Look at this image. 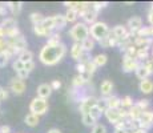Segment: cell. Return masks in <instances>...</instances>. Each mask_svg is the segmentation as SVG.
<instances>
[{"label": "cell", "instance_id": "1", "mask_svg": "<svg viewBox=\"0 0 153 133\" xmlns=\"http://www.w3.org/2000/svg\"><path fill=\"white\" fill-rule=\"evenodd\" d=\"M67 55V45L64 43L60 44H45L39 53V60L44 65H56Z\"/></svg>", "mask_w": 153, "mask_h": 133}, {"label": "cell", "instance_id": "2", "mask_svg": "<svg viewBox=\"0 0 153 133\" xmlns=\"http://www.w3.org/2000/svg\"><path fill=\"white\" fill-rule=\"evenodd\" d=\"M69 36L73 39L75 43H83L85 39L91 36L89 35V27L85 23H76L72 28L69 29Z\"/></svg>", "mask_w": 153, "mask_h": 133}, {"label": "cell", "instance_id": "3", "mask_svg": "<svg viewBox=\"0 0 153 133\" xmlns=\"http://www.w3.org/2000/svg\"><path fill=\"white\" fill-rule=\"evenodd\" d=\"M109 27L107 23L104 22H96L95 24H92L89 27V35L95 41L102 40L108 33H109Z\"/></svg>", "mask_w": 153, "mask_h": 133}, {"label": "cell", "instance_id": "4", "mask_svg": "<svg viewBox=\"0 0 153 133\" xmlns=\"http://www.w3.org/2000/svg\"><path fill=\"white\" fill-rule=\"evenodd\" d=\"M48 112V101L42 97H35L29 104V113H33L36 116H43Z\"/></svg>", "mask_w": 153, "mask_h": 133}, {"label": "cell", "instance_id": "5", "mask_svg": "<svg viewBox=\"0 0 153 133\" xmlns=\"http://www.w3.org/2000/svg\"><path fill=\"white\" fill-rule=\"evenodd\" d=\"M105 117H107V120L112 123L113 125H116V124H119L120 121L125 120L126 117H128V111L126 109H123V108H119V109H107V111L104 112Z\"/></svg>", "mask_w": 153, "mask_h": 133}, {"label": "cell", "instance_id": "6", "mask_svg": "<svg viewBox=\"0 0 153 133\" xmlns=\"http://www.w3.org/2000/svg\"><path fill=\"white\" fill-rule=\"evenodd\" d=\"M97 103H99L97 97H95V96H84L83 99H81V101H80V106H79L80 113L81 114L89 113V111L95 105H97Z\"/></svg>", "mask_w": 153, "mask_h": 133}, {"label": "cell", "instance_id": "7", "mask_svg": "<svg viewBox=\"0 0 153 133\" xmlns=\"http://www.w3.org/2000/svg\"><path fill=\"white\" fill-rule=\"evenodd\" d=\"M137 123H139L140 128H144L148 131V129L153 125V112L149 111V109L148 111H144L143 113H141V116H140V119Z\"/></svg>", "mask_w": 153, "mask_h": 133}, {"label": "cell", "instance_id": "8", "mask_svg": "<svg viewBox=\"0 0 153 133\" xmlns=\"http://www.w3.org/2000/svg\"><path fill=\"white\" fill-rule=\"evenodd\" d=\"M10 91H12L13 94L20 96L25 92V82L23 80H20L19 77H13L10 81Z\"/></svg>", "mask_w": 153, "mask_h": 133}, {"label": "cell", "instance_id": "9", "mask_svg": "<svg viewBox=\"0 0 153 133\" xmlns=\"http://www.w3.org/2000/svg\"><path fill=\"white\" fill-rule=\"evenodd\" d=\"M126 27H128V31L131 35H136L137 32L140 31L141 28H143V19H141L140 16H133L131 17V19L128 20V23H126Z\"/></svg>", "mask_w": 153, "mask_h": 133}, {"label": "cell", "instance_id": "10", "mask_svg": "<svg viewBox=\"0 0 153 133\" xmlns=\"http://www.w3.org/2000/svg\"><path fill=\"white\" fill-rule=\"evenodd\" d=\"M80 16L84 19V23H85L87 25H88V24H89V25L95 24V23H96V19H97V12L93 10L92 3H91V5L84 11V12L80 13Z\"/></svg>", "mask_w": 153, "mask_h": 133}, {"label": "cell", "instance_id": "11", "mask_svg": "<svg viewBox=\"0 0 153 133\" xmlns=\"http://www.w3.org/2000/svg\"><path fill=\"white\" fill-rule=\"evenodd\" d=\"M140 63L136 60V59H131V57H125L123 59V71L125 73H131V72H136V69L139 68Z\"/></svg>", "mask_w": 153, "mask_h": 133}, {"label": "cell", "instance_id": "12", "mask_svg": "<svg viewBox=\"0 0 153 133\" xmlns=\"http://www.w3.org/2000/svg\"><path fill=\"white\" fill-rule=\"evenodd\" d=\"M112 33H113V36L117 39V45H119L120 41H123L124 39L129 36V31L128 28L124 25H116L113 29H112Z\"/></svg>", "mask_w": 153, "mask_h": 133}, {"label": "cell", "instance_id": "13", "mask_svg": "<svg viewBox=\"0 0 153 133\" xmlns=\"http://www.w3.org/2000/svg\"><path fill=\"white\" fill-rule=\"evenodd\" d=\"M84 53L85 52H84L83 47H81V43H73L72 44V47H71V57H72L73 60H76L79 63V61L81 60Z\"/></svg>", "mask_w": 153, "mask_h": 133}, {"label": "cell", "instance_id": "14", "mask_svg": "<svg viewBox=\"0 0 153 133\" xmlns=\"http://www.w3.org/2000/svg\"><path fill=\"white\" fill-rule=\"evenodd\" d=\"M4 28L5 31V36H7V33H10L11 31H13V29L17 28V22L15 17H5L4 20L1 22V24H0Z\"/></svg>", "mask_w": 153, "mask_h": 133}, {"label": "cell", "instance_id": "15", "mask_svg": "<svg viewBox=\"0 0 153 133\" xmlns=\"http://www.w3.org/2000/svg\"><path fill=\"white\" fill-rule=\"evenodd\" d=\"M105 100L107 104V109H119L121 106V99H119L117 96H108V97H102Z\"/></svg>", "mask_w": 153, "mask_h": 133}, {"label": "cell", "instance_id": "16", "mask_svg": "<svg viewBox=\"0 0 153 133\" xmlns=\"http://www.w3.org/2000/svg\"><path fill=\"white\" fill-rule=\"evenodd\" d=\"M52 88L51 84H40L37 87V97H42V99H48L49 96L52 94Z\"/></svg>", "mask_w": 153, "mask_h": 133}, {"label": "cell", "instance_id": "17", "mask_svg": "<svg viewBox=\"0 0 153 133\" xmlns=\"http://www.w3.org/2000/svg\"><path fill=\"white\" fill-rule=\"evenodd\" d=\"M112 91H113V82L111 80H104L100 85V92L104 97L112 96Z\"/></svg>", "mask_w": 153, "mask_h": 133}, {"label": "cell", "instance_id": "18", "mask_svg": "<svg viewBox=\"0 0 153 133\" xmlns=\"http://www.w3.org/2000/svg\"><path fill=\"white\" fill-rule=\"evenodd\" d=\"M140 91L144 94H149L153 92V81L151 79H145V80H141L140 85H139Z\"/></svg>", "mask_w": 153, "mask_h": 133}, {"label": "cell", "instance_id": "19", "mask_svg": "<svg viewBox=\"0 0 153 133\" xmlns=\"http://www.w3.org/2000/svg\"><path fill=\"white\" fill-rule=\"evenodd\" d=\"M151 75H153L152 71H149L143 63H140L139 68L136 69V76H137V77H139L140 80H145V79H149V76H151Z\"/></svg>", "mask_w": 153, "mask_h": 133}, {"label": "cell", "instance_id": "20", "mask_svg": "<svg viewBox=\"0 0 153 133\" xmlns=\"http://www.w3.org/2000/svg\"><path fill=\"white\" fill-rule=\"evenodd\" d=\"M7 8L13 16H16V15H19L22 12L23 3L22 1H7Z\"/></svg>", "mask_w": 153, "mask_h": 133}, {"label": "cell", "instance_id": "21", "mask_svg": "<svg viewBox=\"0 0 153 133\" xmlns=\"http://www.w3.org/2000/svg\"><path fill=\"white\" fill-rule=\"evenodd\" d=\"M53 25H55V31L63 29L67 25V19L65 15H55L53 16Z\"/></svg>", "mask_w": 153, "mask_h": 133}, {"label": "cell", "instance_id": "22", "mask_svg": "<svg viewBox=\"0 0 153 133\" xmlns=\"http://www.w3.org/2000/svg\"><path fill=\"white\" fill-rule=\"evenodd\" d=\"M141 113H143V111H141L139 106L134 104L131 109H128V119L131 121H139Z\"/></svg>", "mask_w": 153, "mask_h": 133}, {"label": "cell", "instance_id": "23", "mask_svg": "<svg viewBox=\"0 0 153 133\" xmlns=\"http://www.w3.org/2000/svg\"><path fill=\"white\" fill-rule=\"evenodd\" d=\"M33 32L35 35H37L39 37H49L53 32L48 31V29H45L42 24H37V25H33Z\"/></svg>", "mask_w": 153, "mask_h": 133}, {"label": "cell", "instance_id": "24", "mask_svg": "<svg viewBox=\"0 0 153 133\" xmlns=\"http://www.w3.org/2000/svg\"><path fill=\"white\" fill-rule=\"evenodd\" d=\"M24 123L27 124L28 126H31V128H35V126H37V124L40 123V117L33 113H28L24 119Z\"/></svg>", "mask_w": 153, "mask_h": 133}, {"label": "cell", "instance_id": "25", "mask_svg": "<svg viewBox=\"0 0 153 133\" xmlns=\"http://www.w3.org/2000/svg\"><path fill=\"white\" fill-rule=\"evenodd\" d=\"M92 61L97 68L104 67L105 64H107V61H108V56L105 55V53H99V55H96L95 57L92 59Z\"/></svg>", "mask_w": 153, "mask_h": 133}, {"label": "cell", "instance_id": "26", "mask_svg": "<svg viewBox=\"0 0 153 133\" xmlns=\"http://www.w3.org/2000/svg\"><path fill=\"white\" fill-rule=\"evenodd\" d=\"M134 36H139V37H149V39H153V27L149 25V27H145L144 25L143 28L137 32Z\"/></svg>", "mask_w": 153, "mask_h": 133}, {"label": "cell", "instance_id": "27", "mask_svg": "<svg viewBox=\"0 0 153 133\" xmlns=\"http://www.w3.org/2000/svg\"><path fill=\"white\" fill-rule=\"evenodd\" d=\"M17 59L24 64L29 63V61H33V52L29 51V49H25V51H23L19 56H17Z\"/></svg>", "mask_w": 153, "mask_h": 133}, {"label": "cell", "instance_id": "28", "mask_svg": "<svg viewBox=\"0 0 153 133\" xmlns=\"http://www.w3.org/2000/svg\"><path fill=\"white\" fill-rule=\"evenodd\" d=\"M95 44H96V41L89 36L88 39H85L83 43H81V47H83L84 52L89 53V52H92V51H93V48H95Z\"/></svg>", "mask_w": 153, "mask_h": 133}, {"label": "cell", "instance_id": "29", "mask_svg": "<svg viewBox=\"0 0 153 133\" xmlns=\"http://www.w3.org/2000/svg\"><path fill=\"white\" fill-rule=\"evenodd\" d=\"M85 84H87V81H85V79L81 75H76L72 80V85L75 89H80V88H83Z\"/></svg>", "mask_w": 153, "mask_h": 133}, {"label": "cell", "instance_id": "30", "mask_svg": "<svg viewBox=\"0 0 153 133\" xmlns=\"http://www.w3.org/2000/svg\"><path fill=\"white\" fill-rule=\"evenodd\" d=\"M80 17L77 11L75 10H67V13H65V19H67V23H75L76 20Z\"/></svg>", "mask_w": 153, "mask_h": 133}, {"label": "cell", "instance_id": "31", "mask_svg": "<svg viewBox=\"0 0 153 133\" xmlns=\"http://www.w3.org/2000/svg\"><path fill=\"white\" fill-rule=\"evenodd\" d=\"M149 59V49H137V55H136V60L139 63H144L145 60Z\"/></svg>", "mask_w": 153, "mask_h": 133}, {"label": "cell", "instance_id": "32", "mask_svg": "<svg viewBox=\"0 0 153 133\" xmlns=\"http://www.w3.org/2000/svg\"><path fill=\"white\" fill-rule=\"evenodd\" d=\"M81 121L84 123V125H87V126H92V128L96 125V124H97V121L93 119V117L91 116L89 113H87V114H81Z\"/></svg>", "mask_w": 153, "mask_h": 133}, {"label": "cell", "instance_id": "33", "mask_svg": "<svg viewBox=\"0 0 153 133\" xmlns=\"http://www.w3.org/2000/svg\"><path fill=\"white\" fill-rule=\"evenodd\" d=\"M42 25L48 31L53 32L55 31V25H53V16H49V17H44V20L42 22Z\"/></svg>", "mask_w": 153, "mask_h": 133}, {"label": "cell", "instance_id": "34", "mask_svg": "<svg viewBox=\"0 0 153 133\" xmlns=\"http://www.w3.org/2000/svg\"><path fill=\"white\" fill-rule=\"evenodd\" d=\"M134 104H133V100H132V97L131 96H124L121 99V106L120 108H123V109H131L132 106H133Z\"/></svg>", "mask_w": 153, "mask_h": 133}, {"label": "cell", "instance_id": "35", "mask_svg": "<svg viewBox=\"0 0 153 133\" xmlns=\"http://www.w3.org/2000/svg\"><path fill=\"white\" fill-rule=\"evenodd\" d=\"M102 113H104V112L101 111V108H100L99 105H95V106H93V108L89 111V114H91V116H92L96 121H99V119L101 117Z\"/></svg>", "mask_w": 153, "mask_h": 133}, {"label": "cell", "instance_id": "36", "mask_svg": "<svg viewBox=\"0 0 153 133\" xmlns=\"http://www.w3.org/2000/svg\"><path fill=\"white\" fill-rule=\"evenodd\" d=\"M29 17H31V22H32V24H33V25L42 24V22L44 20L43 15H42V13H39V12H32Z\"/></svg>", "mask_w": 153, "mask_h": 133}, {"label": "cell", "instance_id": "37", "mask_svg": "<svg viewBox=\"0 0 153 133\" xmlns=\"http://www.w3.org/2000/svg\"><path fill=\"white\" fill-rule=\"evenodd\" d=\"M60 43H61L60 33H55V32L48 37V41H47V44H60Z\"/></svg>", "mask_w": 153, "mask_h": 133}, {"label": "cell", "instance_id": "38", "mask_svg": "<svg viewBox=\"0 0 153 133\" xmlns=\"http://www.w3.org/2000/svg\"><path fill=\"white\" fill-rule=\"evenodd\" d=\"M8 49H10V45L7 43V39H0V55L7 53Z\"/></svg>", "mask_w": 153, "mask_h": 133}, {"label": "cell", "instance_id": "39", "mask_svg": "<svg viewBox=\"0 0 153 133\" xmlns=\"http://www.w3.org/2000/svg\"><path fill=\"white\" fill-rule=\"evenodd\" d=\"M91 133H107V128H105V125H102V124L97 123L92 128V132H91Z\"/></svg>", "mask_w": 153, "mask_h": 133}, {"label": "cell", "instance_id": "40", "mask_svg": "<svg viewBox=\"0 0 153 133\" xmlns=\"http://www.w3.org/2000/svg\"><path fill=\"white\" fill-rule=\"evenodd\" d=\"M12 68L15 69V72H19V71L24 69V63H22L19 59H15L12 63Z\"/></svg>", "mask_w": 153, "mask_h": 133}, {"label": "cell", "instance_id": "41", "mask_svg": "<svg viewBox=\"0 0 153 133\" xmlns=\"http://www.w3.org/2000/svg\"><path fill=\"white\" fill-rule=\"evenodd\" d=\"M136 105L139 106V108H140L143 112H144V111H148V108H149V101H148V100H145V99H144V100H139V101L136 103Z\"/></svg>", "mask_w": 153, "mask_h": 133}, {"label": "cell", "instance_id": "42", "mask_svg": "<svg viewBox=\"0 0 153 133\" xmlns=\"http://www.w3.org/2000/svg\"><path fill=\"white\" fill-rule=\"evenodd\" d=\"M92 5H93V10H95L96 12H99L101 8H105V7H107L108 3H107V1H93Z\"/></svg>", "mask_w": 153, "mask_h": 133}, {"label": "cell", "instance_id": "43", "mask_svg": "<svg viewBox=\"0 0 153 133\" xmlns=\"http://www.w3.org/2000/svg\"><path fill=\"white\" fill-rule=\"evenodd\" d=\"M10 55L8 53H4V55H0V68L5 67L8 63H10Z\"/></svg>", "mask_w": 153, "mask_h": 133}, {"label": "cell", "instance_id": "44", "mask_svg": "<svg viewBox=\"0 0 153 133\" xmlns=\"http://www.w3.org/2000/svg\"><path fill=\"white\" fill-rule=\"evenodd\" d=\"M28 76H29V72L25 69H22V71H19V72H16V77H19L20 80H23V81H24L25 79H28Z\"/></svg>", "mask_w": 153, "mask_h": 133}, {"label": "cell", "instance_id": "45", "mask_svg": "<svg viewBox=\"0 0 153 133\" xmlns=\"http://www.w3.org/2000/svg\"><path fill=\"white\" fill-rule=\"evenodd\" d=\"M8 99V91L4 89V88L0 85V101H4V100Z\"/></svg>", "mask_w": 153, "mask_h": 133}, {"label": "cell", "instance_id": "46", "mask_svg": "<svg viewBox=\"0 0 153 133\" xmlns=\"http://www.w3.org/2000/svg\"><path fill=\"white\" fill-rule=\"evenodd\" d=\"M8 12L7 3H0V16H5Z\"/></svg>", "mask_w": 153, "mask_h": 133}, {"label": "cell", "instance_id": "47", "mask_svg": "<svg viewBox=\"0 0 153 133\" xmlns=\"http://www.w3.org/2000/svg\"><path fill=\"white\" fill-rule=\"evenodd\" d=\"M76 69H77L79 75H84V73H85V64L84 63H77Z\"/></svg>", "mask_w": 153, "mask_h": 133}, {"label": "cell", "instance_id": "48", "mask_svg": "<svg viewBox=\"0 0 153 133\" xmlns=\"http://www.w3.org/2000/svg\"><path fill=\"white\" fill-rule=\"evenodd\" d=\"M24 69H25V71H28V72L31 73L32 71L35 69V63H33V61H29V63H25V64H24Z\"/></svg>", "mask_w": 153, "mask_h": 133}, {"label": "cell", "instance_id": "49", "mask_svg": "<svg viewBox=\"0 0 153 133\" xmlns=\"http://www.w3.org/2000/svg\"><path fill=\"white\" fill-rule=\"evenodd\" d=\"M51 88L53 91H57V89H60L61 88V82L59 81V80H53V81L51 82Z\"/></svg>", "mask_w": 153, "mask_h": 133}, {"label": "cell", "instance_id": "50", "mask_svg": "<svg viewBox=\"0 0 153 133\" xmlns=\"http://www.w3.org/2000/svg\"><path fill=\"white\" fill-rule=\"evenodd\" d=\"M148 22L153 27V3L151 4V8H149V12H148Z\"/></svg>", "mask_w": 153, "mask_h": 133}, {"label": "cell", "instance_id": "51", "mask_svg": "<svg viewBox=\"0 0 153 133\" xmlns=\"http://www.w3.org/2000/svg\"><path fill=\"white\" fill-rule=\"evenodd\" d=\"M12 131H11V126L8 125H1L0 126V133H11Z\"/></svg>", "mask_w": 153, "mask_h": 133}, {"label": "cell", "instance_id": "52", "mask_svg": "<svg viewBox=\"0 0 153 133\" xmlns=\"http://www.w3.org/2000/svg\"><path fill=\"white\" fill-rule=\"evenodd\" d=\"M0 39H5V31L1 25H0Z\"/></svg>", "mask_w": 153, "mask_h": 133}, {"label": "cell", "instance_id": "53", "mask_svg": "<svg viewBox=\"0 0 153 133\" xmlns=\"http://www.w3.org/2000/svg\"><path fill=\"white\" fill-rule=\"evenodd\" d=\"M132 133H148V131H146V129H144V128H137L136 131H133Z\"/></svg>", "mask_w": 153, "mask_h": 133}, {"label": "cell", "instance_id": "54", "mask_svg": "<svg viewBox=\"0 0 153 133\" xmlns=\"http://www.w3.org/2000/svg\"><path fill=\"white\" fill-rule=\"evenodd\" d=\"M48 133H61L60 129H57V128H52V129H49Z\"/></svg>", "mask_w": 153, "mask_h": 133}, {"label": "cell", "instance_id": "55", "mask_svg": "<svg viewBox=\"0 0 153 133\" xmlns=\"http://www.w3.org/2000/svg\"><path fill=\"white\" fill-rule=\"evenodd\" d=\"M114 133H132L131 131H119V129H114Z\"/></svg>", "mask_w": 153, "mask_h": 133}, {"label": "cell", "instance_id": "56", "mask_svg": "<svg viewBox=\"0 0 153 133\" xmlns=\"http://www.w3.org/2000/svg\"><path fill=\"white\" fill-rule=\"evenodd\" d=\"M152 56H153V49H152Z\"/></svg>", "mask_w": 153, "mask_h": 133}, {"label": "cell", "instance_id": "57", "mask_svg": "<svg viewBox=\"0 0 153 133\" xmlns=\"http://www.w3.org/2000/svg\"><path fill=\"white\" fill-rule=\"evenodd\" d=\"M0 103H1V101H0Z\"/></svg>", "mask_w": 153, "mask_h": 133}]
</instances>
